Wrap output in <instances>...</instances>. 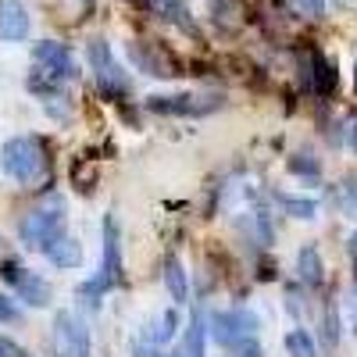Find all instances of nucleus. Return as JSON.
I'll return each mask as SVG.
<instances>
[{
	"instance_id": "nucleus-1",
	"label": "nucleus",
	"mask_w": 357,
	"mask_h": 357,
	"mask_svg": "<svg viewBox=\"0 0 357 357\" xmlns=\"http://www.w3.org/2000/svg\"><path fill=\"white\" fill-rule=\"evenodd\" d=\"M68 225V204L61 193H47L43 200H36L18 222V240L29 250H47L50 243H57L65 236Z\"/></svg>"
},
{
	"instance_id": "nucleus-2",
	"label": "nucleus",
	"mask_w": 357,
	"mask_h": 357,
	"mask_svg": "<svg viewBox=\"0 0 357 357\" xmlns=\"http://www.w3.org/2000/svg\"><path fill=\"white\" fill-rule=\"evenodd\" d=\"M122 282V232H118V222L114 215L104 218V257H100V268H97V275L93 279H86L79 286V301L86 307H100L104 296Z\"/></svg>"
},
{
	"instance_id": "nucleus-3",
	"label": "nucleus",
	"mask_w": 357,
	"mask_h": 357,
	"mask_svg": "<svg viewBox=\"0 0 357 357\" xmlns=\"http://www.w3.org/2000/svg\"><path fill=\"white\" fill-rule=\"evenodd\" d=\"M0 168H4V175L15 178V183L33 186L47 172L43 139L40 136H11L4 146H0Z\"/></svg>"
},
{
	"instance_id": "nucleus-4",
	"label": "nucleus",
	"mask_w": 357,
	"mask_h": 357,
	"mask_svg": "<svg viewBox=\"0 0 357 357\" xmlns=\"http://www.w3.org/2000/svg\"><path fill=\"white\" fill-rule=\"evenodd\" d=\"M86 57H89V68H93V79H97V89L107 97V100H122L129 93V79L122 72V65L114 61V54L107 47L104 36H93L86 43Z\"/></svg>"
},
{
	"instance_id": "nucleus-5",
	"label": "nucleus",
	"mask_w": 357,
	"mask_h": 357,
	"mask_svg": "<svg viewBox=\"0 0 357 357\" xmlns=\"http://www.w3.org/2000/svg\"><path fill=\"white\" fill-rule=\"evenodd\" d=\"M225 107L222 93H175V97H146V111L172 118H204Z\"/></svg>"
},
{
	"instance_id": "nucleus-6",
	"label": "nucleus",
	"mask_w": 357,
	"mask_h": 357,
	"mask_svg": "<svg viewBox=\"0 0 357 357\" xmlns=\"http://www.w3.org/2000/svg\"><path fill=\"white\" fill-rule=\"evenodd\" d=\"M50 340H54V354L57 357H89V347H93V340H89V325L75 311H57L54 314Z\"/></svg>"
},
{
	"instance_id": "nucleus-7",
	"label": "nucleus",
	"mask_w": 357,
	"mask_h": 357,
	"mask_svg": "<svg viewBox=\"0 0 357 357\" xmlns=\"http://www.w3.org/2000/svg\"><path fill=\"white\" fill-rule=\"evenodd\" d=\"M207 325H211V336L222 347H232L243 336H257L261 329V314L250 307H229V311H211L207 314Z\"/></svg>"
},
{
	"instance_id": "nucleus-8",
	"label": "nucleus",
	"mask_w": 357,
	"mask_h": 357,
	"mask_svg": "<svg viewBox=\"0 0 357 357\" xmlns=\"http://www.w3.org/2000/svg\"><path fill=\"white\" fill-rule=\"evenodd\" d=\"M0 275H4V282L18 293V301L29 304V307H47L54 301V289L43 275L29 272V268H22L18 261H4L0 264Z\"/></svg>"
},
{
	"instance_id": "nucleus-9",
	"label": "nucleus",
	"mask_w": 357,
	"mask_h": 357,
	"mask_svg": "<svg viewBox=\"0 0 357 357\" xmlns=\"http://www.w3.org/2000/svg\"><path fill=\"white\" fill-rule=\"evenodd\" d=\"M33 65L50 75L54 82H72L79 79V61H75V54L68 43H57V40H40L33 47Z\"/></svg>"
},
{
	"instance_id": "nucleus-10",
	"label": "nucleus",
	"mask_w": 357,
	"mask_h": 357,
	"mask_svg": "<svg viewBox=\"0 0 357 357\" xmlns=\"http://www.w3.org/2000/svg\"><path fill=\"white\" fill-rule=\"evenodd\" d=\"M129 61H132L139 72L154 75V79H172V75H178L175 61H172V57H168L158 43H143V40L129 43Z\"/></svg>"
},
{
	"instance_id": "nucleus-11",
	"label": "nucleus",
	"mask_w": 357,
	"mask_h": 357,
	"mask_svg": "<svg viewBox=\"0 0 357 357\" xmlns=\"http://www.w3.org/2000/svg\"><path fill=\"white\" fill-rule=\"evenodd\" d=\"M29 29H33V18L22 0H0V40L22 43L29 40Z\"/></svg>"
},
{
	"instance_id": "nucleus-12",
	"label": "nucleus",
	"mask_w": 357,
	"mask_h": 357,
	"mask_svg": "<svg viewBox=\"0 0 357 357\" xmlns=\"http://www.w3.org/2000/svg\"><path fill=\"white\" fill-rule=\"evenodd\" d=\"M296 279H301L307 289H321L325 282V261H321V250L304 243L296 250Z\"/></svg>"
},
{
	"instance_id": "nucleus-13",
	"label": "nucleus",
	"mask_w": 357,
	"mask_h": 357,
	"mask_svg": "<svg viewBox=\"0 0 357 357\" xmlns=\"http://www.w3.org/2000/svg\"><path fill=\"white\" fill-rule=\"evenodd\" d=\"M236 229H240L254 247H272V240H275V229H272V218H268V211L240 215V218H236Z\"/></svg>"
},
{
	"instance_id": "nucleus-14",
	"label": "nucleus",
	"mask_w": 357,
	"mask_h": 357,
	"mask_svg": "<svg viewBox=\"0 0 357 357\" xmlns=\"http://www.w3.org/2000/svg\"><path fill=\"white\" fill-rule=\"evenodd\" d=\"M165 289H168V296H172V304H175V307H183V304L190 301V279H186V268H183V261H178L175 254L165 257Z\"/></svg>"
},
{
	"instance_id": "nucleus-15",
	"label": "nucleus",
	"mask_w": 357,
	"mask_h": 357,
	"mask_svg": "<svg viewBox=\"0 0 357 357\" xmlns=\"http://www.w3.org/2000/svg\"><path fill=\"white\" fill-rule=\"evenodd\" d=\"M183 354L186 357H204L207 354V314L197 307L186 321V336H183Z\"/></svg>"
},
{
	"instance_id": "nucleus-16",
	"label": "nucleus",
	"mask_w": 357,
	"mask_h": 357,
	"mask_svg": "<svg viewBox=\"0 0 357 357\" xmlns=\"http://www.w3.org/2000/svg\"><path fill=\"white\" fill-rule=\"evenodd\" d=\"M43 254L54 268H79L82 264V247H79V240H72V236H61V240L50 243Z\"/></svg>"
},
{
	"instance_id": "nucleus-17",
	"label": "nucleus",
	"mask_w": 357,
	"mask_h": 357,
	"mask_svg": "<svg viewBox=\"0 0 357 357\" xmlns=\"http://www.w3.org/2000/svg\"><path fill=\"white\" fill-rule=\"evenodd\" d=\"M343 340V318H340V304L329 301L321 311V347L325 350H336Z\"/></svg>"
},
{
	"instance_id": "nucleus-18",
	"label": "nucleus",
	"mask_w": 357,
	"mask_h": 357,
	"mask_svg": "<svg viewBox=\"0 0 357 357\" xmlns=\"http://www.w3.org/2000/svg\"><path fill=\"white\" fill-rule=\"evenodd\" d=\"M175 329H178V307H168L165 314H158L151 321V329H146V340H151L154 347H165L175 340Z\"/></svg>"
},
{
	"instance_id": "nucleus-19",
	"label": "nucleus",
	"mask_w": 357,
	"mask_h": 357,
	"mask_svg": "<svg viewBox=\"0 0 357 357\" xmlns=\"http://www.w3.org/2000/svg\"><path fill=\"white\" fill-rule=\"evenodd\" d=\"M161 18L168 22V25H178V29H183V33L186 36H200V25L190 18V11H186V4H178V0H165V4H161Z\"/></svg>"
},
{
	"instance_id": "nucleus-20",
	"label": "nucleus",
	"mask_w": 357,
	"mask_h": 357,
	"mask_svg": "<svg viewBox=\"0 0 357 357\" xmlns=\"http://www.w3.org/2000/svg\"><path fill=\"white\" fill-rule=\"evenodd\" d=\"M286 168H289V175H296V178H307V183H318V178H321V161H318L314 154H307V151H301V154H289Z\"/></svg>"
},
{
	"instance_id": "nucleus-21",
	"label": "nucleus",
	"mask_w": 357,
	"mask_h": 357,
	"mask_svg": "<svg viewBox=\"0 0 357 357\" xmlns=\"http://www.w3.org/2000/svg\"><path fill=\"white\" fill-rule=\"evenodd\" d=\"M275 200L286 207V215L301 218V222L318 218V200H311V197H286V193H275Z\"/></svg>"
},
{
	"instance_id": "nucleus-22",
	"label": "nucleus",
	"mask_w": 357,
	"mask_h": 357,
	"mask_svg": "<svg viewBox=\"0 0 357 357\" xmlns=\"http://www.w3.org/2000/svg\"><path fill=\"white\" fill-rule=\"evenodd\" d=\"M286 354L289 357H318V343L307 329H289L286 333Z\"/></svg>"
},
{
	"instance_id": "nucleus-23",
	"label": "nucleus",
	"mask_w": 357,
	"mask_h": 357,
	"mask_svg": "<svg viewBox=\"0 0 357 357\" xmlns=\"http://www.w3.org/2000/svg\"><path fill=\"white\" fill-rule=\"evenodd\" d=\"M336 204H340V211L347 218L357 222V178H343V183L336 186Z\"/></svg>"
},
{
	"instance_id": "nucleus-24",
	"label": "nucleus",
	"mask_w": 357,
	"mask_h": 357,
	"mask_svg": "<svg viewBox=\"0 0 357 357\" xmlns=\"http://www.w3.org/2000/svg\"><path fill=\"white\" fill-rule=\"evenodd\" d=\"M229 350H232V357H264V347L257 343V336H243V340H236Z\"/></svg>"
},
{
	"instance_id": "nucleus-25",
	"label": "nucleus",
	"mask_w": 357,
	"mask_h": 357,
	"mask_svg": "<svg viewBox=\"0 0 357 357\" xmlns=\"http://www.w3.org/2000/svg\"><path fill=\"white\" fill-rule=\"evenodd\" d=\"M0 321H4V325H18L22 321V307L11 301L8 293H0Z\"/></svg>"
},
{
	"instance_id": "nucleus-26",
	"label": "nucleus",
	"mask_w": 357,
	"mask_h": 357,
	"mask_svg": "<svg viewBox=\"0 0 357 357\" xmlns=\"http://www.w3.org/2000/svg\"><path fill=\"white\" fill-rule=\"evenodd\" d=\"M289 4L307 18H325V0H289Z\"/></svg>"
},
{
	"instance_id": "nucleus-27",
	"label": "nucleus",
	"mask_w": 357,
	"mask_h": 357,
	"mask_svg": "<svg viewBox=\"0 0 357 357\" xmlns=\"http://www.w3.org/2000/svg\"><path fill=\"white\" fill-rule=\"evenodd\" d=\"M132 357H168V354H161V347H154L151 340H136L132 343Z\"/></svg>"
},
{
	"instance_id": "nucleus-28",
	"label": "nucleus",
	"mask_w": 357,
	"mask_h": 357,
	"mask_svg": "<svg viewBox=\"0 0 357 357\" xmlns=\"http://www.w3.org/2000/svg\"><path fill=\"white\" fill-rule=\"evenodd\" d=\"M0 357H29L15 340H8V336H0Z\"/></svg>"
},
{
	"instance_id": "nucleus-29",
	"label": "nucleus",
	"mask_w": 357,
	"mask_h": 357,
	"mask_svg": "<svg viewBox=\"0 0 357 357\" xmlns=\"http://www.w3.org/2000/svg\"><path fill=\"white\" fill-rule=\"evenodd\" d=\"M347 143H350V151L357 154V118H354V126H350V132H347Z\"/></svg>"
},
{
	"instance_id": "nucleus-30",
	"label": "nucleus",
	"mask_w": 357,
	"mask_h": 357,
	"mask_svg": "<svg viewBox=\"0 0 357 357\" xmlns=\"http://www.w3.org/2000/svg\"><path fill=\"white\" fill-rule=\"evenodd\" d=\"M347 250H350V257L357 261V232H354V236H350V240H347Z\"/></svg>"
},
{
	"instance_id": "nucleus-31",
	"label": "nucleus",
	"mask_w": 357,
	"mask_h": 357,
	"mask_svg": "<svg viewBox=\"0 0 357 357\" xmlns=\"http://www.w3.org/2000/svg\"><path fill=\"white\" fill-rule=\"evenodd\" d=\"M350 325H354V333H357V301L350 304Z\"/></svg>"
},
{
	"instance_id": "nucleus-32",
	"label": "nucleus",
	"mask_w": 357,
	"mask_h": 357,
	"mask_svg": "<svg viewBox=\"0 0 357 357\" xmlns=\"http://www.w3.org/2000/svg\"><path fill=\"white\" fill-rule=\"evenodd\" d=\"M354 89H357V65H354Z\"/></svg>"
},
{
	"instance_id": "nucleus-33",
	"label": "nucleus",
	"mask_w": 357,
	"mask_h": 357,
	"mask_svg": "<svg viewBox=\"0 0 357 357\" xmlns=\"http://www.w3.org/2000/svg\"><path fill=\"white\" fill-rule=\"evenodd\" d=\"M82 4H93V0H82Z\"/></svg>"
}]
</instances>
